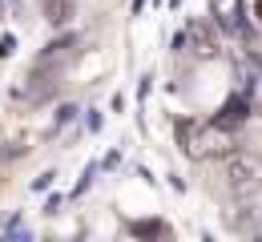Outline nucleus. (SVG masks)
I'll list each match as a JSON object with an SVG mask.
<instances>
[{
  "instance_id": "1",
  "label": "nucleus",
  "mask_w": 262,
  "mask_h": 242,
  "mask_svg": "<svg viewBox=\"0 0 262 242\" xmlns=\"http://www.w3.org/2000/svg\"><path fill=\"white\" fill-rule=\"evenodd\" d=\"M178 145L186 149L190 162H218V158L238 149L230 125H222V121H194V117L178 121Z\"/></svg>"
},
{
  "instance_id": "7",
  "label": "nucleus",
  "mask_w": 262,
  "mask_h": 242,
  "mask_svg": "<svg viewBox=\"0 0 262 242\" xmlns=\"http://www.w3.org/2000/svg\"><path fill=\"white\" fill-rule=\"evenodd\" d=\"M65 49H73V40H57V45H49V53H45L36 65H53L57 57H65Z\"/></svg>"
},
{
  "instance_id": "11",
  "label": "nucleus",
  "mask_w": 262,
  "mask_h": 242,
  "mask_svg": "<svg viewBox=\"0 0 262 242\" xmlns=\"http://www.w3.org/2000/svg\"><path fill=\"white\" fill-rule=\"evenodd\" d=\"M254 12H258V20H262V0H258V4H254Z\"/></svg>"
},
{
  "instance_id": "10",
  "label": "nucleus",
  "mask_w": 262,
  "mask_h": 242,
  "mask_svg": "<svg viewBox=\"0 0 262 242\" xmlns=\"http://www.w3.org/2000/svg\"><path fill=\"white\" fill-rule=\"evenodd\" d=\"M250 61H254V69L262 73V53H250Z\"/></svg>"
},
{
  "instance_id": "5",
  "label": "nucleus",
  "mask_w": 262,
  "mask_h": 242,
  "mask_svg": "<svg viewBox=\"0 0 262 242\" xmlns=\"http://www.w3.org/2000/svg\"><path fill=\"white\" fill-rule=\"evenodd\" d=\"M246 97H226V105L218 109V117L214 121H222V125H238V121H246Z\"/></svg>"
},
{
  "instance_id": "9",
  "label": "nucleus",
  "mask_w": 262,
  "mask_h": 242,
  "mask_svg": "<svg viewBox=\"0 0 262 242\" xmlns=\"http://www.w3.org/2000/svg\"><path fill=\"white\" fill-rule=\"evenodd\" d=\"M133 230H137V234H162V226H158V222H145V226H133Z\"/></svg>"
},
{
  "instance_id": "4",
  "label": "nucleus",
  "mask_w": 262,
  "mask_h": 242,
  "mask_svg": "<svg viewBox=\"0 0 262 242\" xmlns=\"http://www.w3.org/2000/svg\"><path fill=\"white\" fill-rule=\"evenodd\" d=\"M190 40H194V53L202 57V61H214V57H218V40H214V33H210V25L194 20V25H190Z\"/></svg>"
},
{
  "instance_id": "6",
  "label": "nucleus",
  "mask_w": 262,
  "mask_h": 242,
  "mask_svg": "<svg viewBox=\"0 0 262 242\" xmlns=\"http://www.w3.org/2000/svg\"><path fill=\"white\" fill-rule=\"evenodd\" d=\"M45 20L49 25H69L73 20V0H45Z\"/></svg>"
},
{
  "instance_id": "8",
  "label": "nucleus",
  "mask_w": 262,
  "mask_h": 242,
  "mask_svg": "<svg viewBox=\"0 0 262 242\" xmlns=\"http://www.w3.org/2000/svg\"><path fill=\"white\" fill-rule=\"evenodd\" d=\"M12 49H16V40L12 36H0V57H12Z\"/></svg>"
},
{
  "instance_id": "3",
  "label": "nucleus",
  "mask_w": 262,
  "mask_h": 242,
  "mask_svg": "<svg viewBox=\"0 0 262 242\" xmlns=\"http://www.w3.org/2000/svg\"><path fill=\"white\" fill-rule=\"evenodd\" d=\"M210 16H214V25L230 36L246 33V0H210Z\"/></svg>"
},
{
  "instance_id": "2",
  "label": "nucleus",
  "mask_w": 262,
  "mask_h": 242,
  "mask_svg": "<svg viewBox=\"0 0 262 242\" xmlns=\"http://www.w3.org/2000/svg\"><path fill=\"white\" fill-rule=\"evenodd\" d=\"M226 186L238 198H250L262 190V158L254 153H226Z\"/></svg>"
}]
</instances>
